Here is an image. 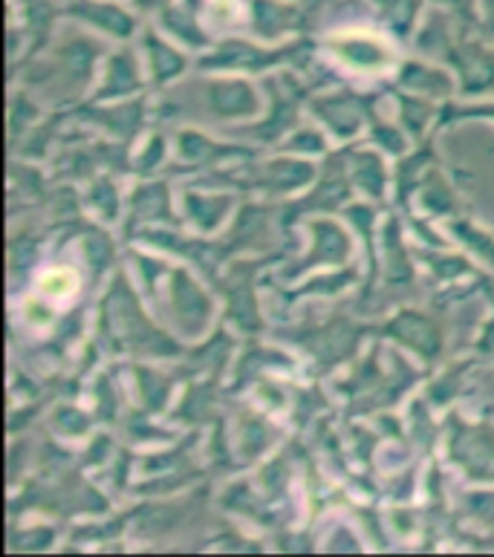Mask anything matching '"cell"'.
<instances>
[{"label": "cell", "instance_id": "obj_1", "mask_svg": "<svg viewBox=\"0 0 494 557\" xmlns=\"http://www.w3.org/2000/svg\"><path fill=\"white\" fill-rule=\"evenodd\" d=\"M333 50L338 52L347 64L361 70H379L391 61L387 59L385 47L376 41H359V38H353V41H333Z\"/></svg>", "mask_w": 494, "mask_h": 557}, {"label": "cell", "instance_id": "obj_2", "mask_svg": "<svg viewBox=\"0 0 494 557\" xmlns=\"http://www.w3.org/2000/svg\"><path fill=\"white\" fill-rule=\"evenodd\" d=\"M211 101H214V110L218 113H244V110H251L255 99H251V90L246 84H214L211 87Z\"/></svg>", "mask_w": 494, "mask_h": 557}, {"label": "cell", "instance_id": "obj_3", "mask_svg": "<svg viewBox=\"0 0 494 557\" xmlns=\"http://www.w3.org/2000/svg\"><path fill=\"white\" fill-rule=\"evenodd\" d=\"M316 113H321L319 119H328L338 134H353L356 125H359V119H356L359 116V110H356V104L347 99L319 101V104H316Z\"/></svg>", "mask_w": 494, "mask_h": 557}, {"label": "cell", "instance_id": "obj_4", "mask_svg": "<svg viewBox=\"0 0 494 557\" xmlns=\"http://www.w3.org/2000/svg\"><path fill=\"white\" fill-rule=\"evenodd\" d=\"M403 82L411 84V87H417L419 92L440 90V87H443V90H448V78H445V75H440L436 70L431 73V70H425V67H413V64L405 70Z\"/></svg>", "mask_w": 494, "mask_h": 557}]
</instances>
